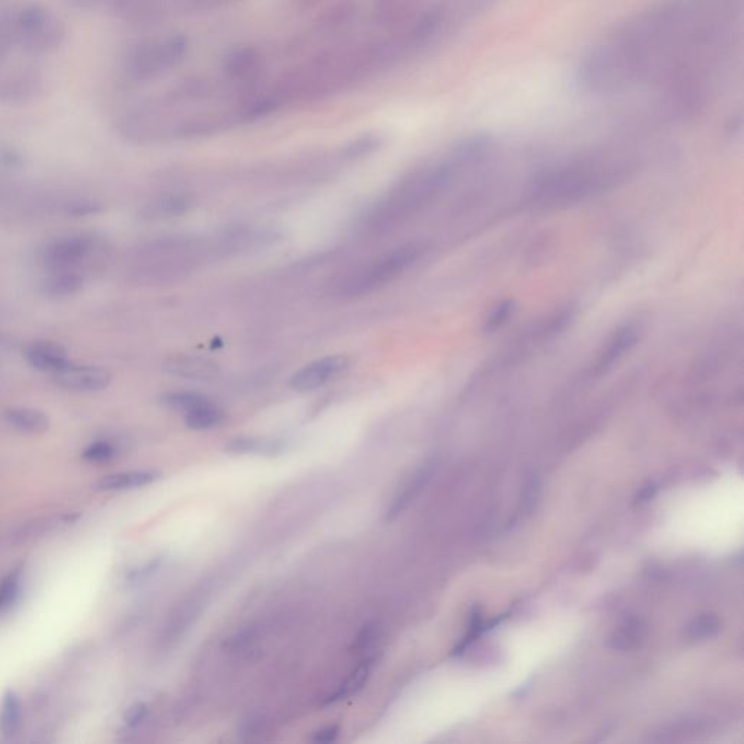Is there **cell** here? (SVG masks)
<instances>
[{
    "mask_svg": "<svg viewBox=\"0 0 744 744\" xmlns=\"http://www.w3.org/2000/svg\"><path fill=\"white\" fill-rule=\"evenodd\" d=\"M191 207V201L184 197L166 198V200L152 204L147 210L149 217L165 218L176 217L186 213Z\"/></svg>",
    "mask_w": 744,
    "mask_h": 744,
    "instance_id": "obj_27",
    "label": "cell"
},
{
    "mask_svg": "<svg viewBox=\"0 0 744 744\" xmlns=\"http://www.w3.org/2000/svg\"><path fill=\"white\" fill-rule=\"evenodd\" d=\"M451 172L452 165L444 163L420 169L407 176L383 201L372 208L365 220V229L374 234H384L396 229L432 201L447 184Z\"/></svg>",
    "mask_w": 744,
    "mask_h": 744,
    "instance_id": "obj_2",
    "label": "cell"
},
{
    "mask_svg": "<svg viewBox=\"0 0 744 744\" xmlns=\"http://www.w3.org/2000/svg\"><path fill=\"white\" fill-rule=\"evenodd\" d=\"M646 634L647 627L643 621L634 617L625 618L609 638V646L618 651L636 650L643 643Z\"/></svg>",
    "mask_w": 744,
    "mask_h": 744,
    "instance_id": "obj_19",
    "label": "cell"
},
{
    "mask_svg": "<svg viewBox=\"0 0 744 744\" xmlns=\"http://www.w3.org/2000/svg\"><path fill=\"white\" fill-rule=\"evenodd\" d=\"M348 365V358L342 357V355L317 359V361L310 362L306 367L295 372L291 377L290 386L298 393L316 390V388L325 386L332 378L345 371Z\"/></svg>",
    "mask_w": 744,
    "mask_h": 744,
    "instance_id": "obj_9",
    "label": "cell"
},
{
    "mask_svg": "<svg viewBox=\"0 0 744 744\" xmlns=\"http://www.w3.org/2000/svg\"><path fill=\"white\" fill-rule=\"evenodd\" d=\"M159 479L155 471H127V473L111 474L95 484L98 492H124V490L140 489L149 486Z\"/></svg>",
    "mask_w": 744,
    "mask_h": 744,
    "instance_id": "obj_17",
    "label": "cell"
},
{
    "mask_svg": "<svg viewBox=\"0 0 744 744\" xmlns=\"http://www.w3.org/2000/svg\"><path fill=\"white\" fill-rule=\"evenodd\" d=\"M720 630L721 621L717 615L702 614L686 627V638L689 641H694V643H697V641H707L717 636Z\"/></svg>",
    "mask_w": 744,
    "mask_h": 744,
    "instance_id": "obj_24",
    "label": "cell"
},
{
    "mask_svg": "<svg viewBox=\"0 0 744 744\" xmlns=\"http://www.w3.org/2000/svg\"><path fill=\"white\" fill-rule=\"evenodd\" d=\"M147 715H149V707L143 702H139V704H134L133 707L128 708L124 715V721L128 727H137L146 720Z\"/></svg>",
    "mask_w": 744,
    "mask_h": 744,
    "instance_id": "obj_31",
    "label": "cell"
},
{
    "mask_svg": "<svg viewBox=\"0 0 744 744\" xmlns=\"http://www.w3.org/2000/svg\"><path fill=\"white\" fill-rule=\"evenodd\" d=\"M21 724V702L14 691H6L0 704V734L6 739H12L21 730Z\"/></svg>",
    "mask_w": 744,
    "mask_h": 744,
    "instance_id": "obj_21",
    "label": "cell"
},
{
    "mask_svg": "<svg viewBox=\"0 0 744 744\" xmlns=\"http://www.w3.org/2000/svg\"><path fill=\"white\" fill-rule=\"evenodd\" d=\"M372 666H374V660H364V662H362L361 665L351 673V676L346 679V682L343 683L341 688H339L332 697L327 699L326 704H332V702L341 701V699L357 694L359 689H361L362 686H364V683L367 682V679L370 678Z\"/></svg>",
    "mask_w": 744,
    "mask_h": 744,
    "instance_id": "obj_23",
    "label": "cell"
},
{
    "mask_svg": "<svg viewBox=\"0 0 744 744\" xmlns=\"http://www.w3.org/2000/svg\"><path fill=\"white\" fill-rule=\"evenodd\" d=\"M56 383L67 391L75 393H98L111 384V374L104 368L93 365H76L70 362L62 371L54 374Z\"/></svg>",
    "mask_w": 744,
    "mask_h": 744,
    "instance_id": "obj_10",
    "label": "cell"
},
{
    "mask_svg": "<svg viewBox=\"0 0 744 744\" xmlns=\"http://www.w3.org/2000/svg\"><path fill=\"white\" fill-rule=\"evenodd\" d=\"M227 451L234 452V454H274V452L279 451V447L277 442L240 438L230 442Z\"/></svg>",
    "mask_w": 744,
    "mask_h": 744,
    "instance_id": "obj_28",
    "label": "cell"
},
{
    "mask_svg": "<svg viewBox=\"0 0 744 744\" xmlns=\"http://www.w3.org/2000/svg\"><path fill=\"white\" fill-rule=\"evenodd\" d=\"M338 734V726H329L325 727V729L317 731V733L314 734L313 739L311 740L316 743H330L333 742V740H336Z\"/></svg>",
    "mask_w": 744,
    "mask_h": 744,
    "instance_id": "obj_33",
    "label": "cell"
},
{
    "mask_svg": "<svg viewBox=\"0 0 744 744\" xmlns=\"http://www.w3.org/2000/svg\"><path fill=\"white\" fill-rule=\"evenodd\" d=\"M46 78L40 59L25 53L0 62V104L27 105L44 91Z\"/></svg>",
    "mask_w": 744,
    "mask_h": 744,
    "instance_id": "obj_7",
    "label": "cell"
},
{
    "mask_svg": "<svg viewBox=\"0 0 744 744\" xmlns=\"http://www.w3.org/2000/svg\"><path fill=\"white\" fill-rule=\"evenodd\" d=\"M117 455V448L108 441H96L83 451V460L89 463H105Z\"/></svg>",
    "mask_w": 744,
    "mask_h": 744,
    "instance_id": "obj_30",
    "label": "cell"
},
{
    "mask_svg": "<svg viewBox=\"0 0 744 744\" xmlns=\"http://www.w3.org/2000/svg\"><path fill=\"white\" fill-rule=\"evenodd\" d=\"M101 210V204L93 201L73 202L67 207V213L75 217L91 216V214L99 213Z\"/></svg>",
    "mask_w": 744,
    "mask_h": 744,
    "instance_id": "obj_32",
    "label": "cell"
},
{
    "mask_svg": "<svg viewBox=\"0 0 744 744\" xmlns=\"http://www.w3.org/2000/svg\"><path fill=\"white\" fill-rule=\"evenodd\" d=\"M242 0H111L107 11L125 24L155 27L178 18L213 14Z\"/></svg>",
    "mask_w": 744,
    "mask_h": 744,
    "instance_id": "obj_3",
    "label": "cell"
},
{
    "mask_svg": "<svg viewBox=\"0 0 744 744\" xmlns=\"http://www.w3.org/2000/svg\"><path fill=\"white\" fill-rule=\"evenodd\" d=\"M322 2H325V0H298V3H300V6H303V8H316V6H319Z\"/></svg>",
    "mask_w": 744,
    "mask_h": 744,
    "instance_id": "obj_34",
    "label": "cell"
},
{
    "mask_svg": "<svg viewBox=\"0 0 744 744\" xmlns=\"http://www.w3.org/2000/svg\"><path fill=\"white\" fill-rule=\"evenodd\" d=\"M19 3L16 0H0V62L22 53L16 46L15 15Z\"/></svg>",
    "mask_w": 744,
    "mask_h": 744,
    "instance_id": "obj_18",
    "label": "cell"
},
{
    "mask_svg": "<svg viewBox=\"0 0 744 744\" xmlns=\"http://www.w3.org/2000/svg\"><path fill=\"white\" fill-rule=\"evenodd\" d=\"M599 184L595 168H569L563 172L551 173L534 186L532 205L537 207H558L567 202L580 200Z\"/></svg>",
    "mask_w": 744,
    "mask_h": 744,
    "instance_id": "obj_8",
    "label": "cell"
},
{
    "mask_svg": "<svg viewBox=\"0 0 744 744\" xmlns=\"http://www.w3.org/2000/svg\"><path fill=\"white\" fill-rule=\"evenodd\" d=\"M165 371L185 380H213L218 375V365L207 358L178 355L165 362Z\"/></svg>",
    "mask_w": 744,
    "mask_h": 744,
    "instance_id": "obj_13",
    "label": "cell"
},
{
    "mask_svg": "<svg viewBox=\"0 0 744 744\" xmlns=\"http://www.w3.org/2000/svg\"><path fill=\"white\" fill-rule=\"evenodd\" d=\"M224 418L226 416H224L223 410L216 404L211 403V400H208V402L186 413L185 422L189 429L207 431V429L216 428L220 423H223Z\"/></svg>",
    "mask_w": 744,
    "mask_h": 744,
    "instance_id": "obj_22",
    "label": "cell"
},
{
    "mask_svg": "<svg viewBox=\"0 0 744 744\" xmlns=\"http://www.w3.org/2000/svg\"><path fill=\"white\" fill-rule=\"evenodd\" d=\"M107 252V242L102 237L89 233L69 234L46 243L41 249L40 261L48 274L69 272L86 277L93 265L104 262Z\"/></svg>",
    "mask_w": 744,
    "mask_h": 744,
    "instance_id": "obj_6",
    "label": "cell"
},
{
    "mask_svg": "<svg viewBox=\"0 0 744 744\" xmlns=\"http://www.w3.org/2000/svg\"><path fill=\"white\" fill-rule=\"evenodd\" d=\"M15 38L22 53L41 59L64 46L66 22L43 3H19L15 15Z\"/></svg>",
    "mask_w": 744,
    "mask_h": 744,
    "instance_id": "obj_4",
    "label": "cell"
},
{
    "mask_svg": "<svg viewBox=\"0 0 744 744\" xmlns=\"http://www.w3.org/2000/svg\"><path fill=\"white\" fill-rule=\"evenodd\" d=\"M205 402H208L207 397L198 393H189V391H175V393H166L160 397V403L163 406L176 412H184L185 415Z\"/></svg>",
    "mask_w": 744,
    "mask_h": 744,
    "instance_id": "obj_25",
    "label": "cell"
},
{
    "mask_svg": "<svg viewBox=\"0 0 744 744\" xmlns=\"http://www.w3.org/2000/svg\"><path fill=\"white\" fill-rule=\"evenodd\" d=\"M638 341V329L634 325H625L620 327L608 342L605 343L602 351L599 352L595 364L592 367V374L596 377L606 374L615 367V364L625 357L627 352L636 346Z\"/></svg>",
    "mask_w": 744,
    "mask_h": 744,
    "instance_id": "obj_11",
    "label": "cell"
},
{
    "mask_svg": "<svg viewBox=\"0 0 744 744\" xmlns=\"http://www.w3.org/2000/svg\"><path fill=\"white\" fill-rule=\"evenodd\" d=\"M425 252L426 245L422 242H410L399 246L349 275L341 285L339 293L345 298L374 293L406 274Z\"/></svg>",
    "mask_w": 744,
    "mask_h": 744,
    "instance_id": "obj_5",
    "label": "cell"
},
{
    "mask_svg": "<svg viewBox=\"0 0 744 744\" xmlns=\"http://www.w3.org/2000/svg\"><path fill=\"white\" fill-rule=\"evenodd\" d=\"M434 471L435 464L428 463L422 465V467H420L419 470L416 471V473L413 474L412 477H410L409 481L404 484L402 492L394 497L393 503L388 506L386 512L387 521H391V519H394L397 515H400V513H402L404 509H406L407 506H409L410 503H412L413 500L418 497L419 493L422 492L423 489H425L426 484H428L429 480H431L432 476H434Z\"/></svg>",
    "mask_w": 744,
    "mask_h": 744,
    "instance_id": "obj_14",
    "label": "cell"
},
{
    "mask_svg": "<svg viewBox=\"0 0 744 744\" xmlns=\"http://www.w3.org/2000/svg\"><path fill=\"white\" fill-rule=\"evenodd\" d=\"M3 419L15 431L25 435H41L50 428V419L46 413L32 407H12L5 410Z\"/></svg>",
    "mask_w": 744,
    "mask_h": 744,
    "instance_id": "obj_16",
    "label": "cell"
},
{
    "mask_svg": "<svg viewBox=\"0 0 744 744\" xmlns=\"http://www.w3.org/2000/svg\"><path fill=\"white\" fill-rule=\"evenodd\" d=\"M513 311H515V303L512 300L499 301L484 319L483 329L489 333L496 332L497 329L509 322Z\"/></svg>",
    "mask_w": 744,
    "mask_h": 744,
    "instance_id": "obj_29",
    "label": "cell"
},
{
    "mask_svg": "<svg viewBox=\"0 0 744 744\" xmlns=\"http://www.w3.org/2000/svg\"><path fill=\"white\" fill-rule=\"evenodd\" d=\"M22 589V567L0 580V612H5L15 604Z\"/></svg>",
    "mask_w": 744,
    "mask_h": 744,
    "instance_id": "obj_26",
    "label": "cell"
},
{
    "mask_svg": "<svg viewBox=\"0 0 744 744\" xmlns=\"http://www.w3.org/2000/svg\"><path fill=\"white\" fill-rule=\"evenodd\" d=\"M86 277L69 272H51L43 282L44 294L48 297L64 298L76 295L85 287Z\"/></svg>",
    "mask_w": 744,
    "mask_h": 744,
    "instance_id": "obj_20",
    "label": "cell"
},
{
    "mask_svg": "<svg viewBox=\"0 0 744 744\" xmlns=\"http://www.w3.org/2000/svg\"><path fill=\"white\" fill-rule=\"evenodd\" d=\"M189 38L181 32L149 35L127 48L118 67L125 89H139L168 76L185 62Z\"/></svg>",
    "mask_w": 744,
    "mask_h": 744,
    "instance_id": "obj_1",
    "label": "cell"
},
{
    "mask_svg": "<svg viewBox=\"0 0 744 744\" xmlns=\"http://www.w3.org/2000/svg\"><path fill=\"white\" fill-rule=\"evenodd\" d=\"M24 357L35 370L53 374H57L70 364L66 349L53 342L31 343L25 348Z\"/></svg>",
    "mask_w": 744,
    "mask_h": 744,
    "instance_id": "obj_12",
    "label": "cell"
},
{
    "mask_svg": "<svg viewBox=\"0 0 744 744\" xmlns=\"http://www.w3.org/2000/svg\"><path fill=\"white\" fill-rule=\"evenodd\" d=\"M80 519V513H62V515L50 516V518L37 519L31 524L16 529L11 535L12 543H27L34 538L44 537L50 532L70 527Z\"/></svg>",
    "mask_w": 744,
    "mask_h": 744,
    "instance_id": "obj_15",
    "label": "cell"
}]
</instances>
